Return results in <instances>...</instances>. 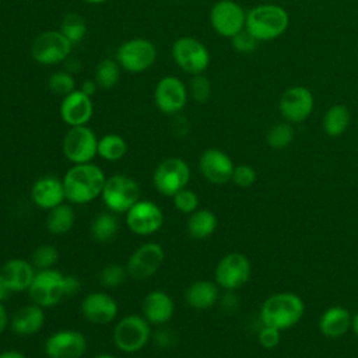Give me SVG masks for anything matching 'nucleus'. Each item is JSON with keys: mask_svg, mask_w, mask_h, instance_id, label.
I'll use <instances>...</instances> for the list:
<instances>
[{"mask_svg": "<svg viewBox=\"0 0 358 358\" xmlns=\"http://www.w3.org/2000/svg\"><path fill=\"white\" fill-rule=\"evenodd\" d=\"M94 358H116V357H113V355H110V354H98V355H95Z\"/></svg>", "mask_w": 358, "mask_h": 358, "instance_id": "53", "label": "nucleus"}, {"mask_svg": "<svg viewBox=\"0 0 358 358\" xmlns=\"http://www.w3.org/2000/svg\"><path fill=\"white\" fill-rule=\"evenodd\" d=\"M257 341L263 348H275L281 341V330L263 324V327L257 333Z\"/></svg>", "mask_w": 358, "mask_h": 358, "instance_id": "43", "label": "nucleus"}, {"mask_svg": "<svg viewBox=\"0 0 358 358\" xmlns=\"http://www.w3.org/2000/svg\"><path fill=\"white\" fill-rule=\"evenodd\" d=\"M71 49L73 43L60 31H45L34 39L31 56L36 63L50 66L66 60Z\"/></svg>", "mask_w": 358, "mask_h": 358, "instance_id": "10", "label": "nucleus"}, {"mask_svg": "<svg viewBox=\"0 0 358 358\" xmlns=\"http://www.w3.org/2000/svg\"><path fill=\"white\" fill-rule=\"evenodd\" d=\"M90 232L92 239L99 243L110 242L119 232V220L112 211L99 213L91 221Z\"/></svg>", "mask_w": 358, "mask_h": 358, "instance_id": "31", "label": "nucleus"}, {"mask_svg": "<svg viewBox=\"0 0 358 358\" xmlns=\"http://www.w3.org/2000/svg\"><path fill=\"white\" fill-rule=\"evenodd\" d=\"M259 41L245 28L231 38V45L238 53H252L259 48Z\"/></svg>", "mask_w": 358, "mask_h": 358, "instance_id": "41", "label": "nucleus"}, {"mask_svg": "<svg viewBox=\"0 0 358 358\" xmlns=\"http://www.w3.org/2000/svg\"><path fill=\"white\" fill-rule=\"evenodd\" d=\"M289 27L288 11L275 3H262L246 11L245 28L259 41L278 39Z\"/></svg>", "mask_w": 358, "mask_h": 358, "instance_id": "2", "label": "nucleus"}, {"mask_svg": "<svg viewBox=\"0 0 358 358\" xmlns=\"http://www.w3.org/2000/svg\"><path fill=\"white\" fill-rule=\"evenodd\" d=\"M63 278L64 274L55 267L38 270L31 287L28 288L31 301L43 309L57 305L62 298H64Z\"/></svg>", "mask_w": 358, "mask_h": 358, "instance_id": "14", "label": "nucleus"}, {"mask_svg": "<svg viewBox=\"0 0 358 358\" xmlns=\"http://www.w3.org/2000/svg\"><path fill=\"white\" fill-rule=\"evenodd\" d=\"M43 351L48 358H81L87 351V338L78 330H59L46 338Z\"/></svg>", "mask_w": 358, "mask_h": 358, "instance_id": "17", "label": "nucleus"}, {"mask_svg": "<svg viewBox=\"0 0 358 358\" xmlns=\"http://www.w3.org/2000/svg\"><path fill=\"white\" fill-rule=\"evenodd\" d=\"M256 178H257V173H256V171L250 165L239 164V165H235L231 180L238 187L246 189V187H250L256 182Z\"/></svg>", "mask_w": 358, "mask_h": 358, "instance_id": "42", "label": "nucleus"}, {"mask_svg": "<svg viewBox=\"0 0 358 358\" xmlns=\"http://www.w3.org/2000/svg\"><path fill=\"white\" fill-rule=\"evenodd\" d=\"M210 24L222 38L231 39L245 29L246 11L235 0H218L210 10Z\"/></svg>", "mask_w": 358, "mask_h": 358, "instance_id": "11", "label": "nucleus"}, {"mask_svg": "<svg viewBox=\"0 0 358 358\" xmlns=\"http://www.w3.org/2000/svg\"><path fill=\"white\" fill-rule=\"evenodd\" d=\"M175 313V303L172 298L161 291L155 289L148 292L143 299V316L150 324L164 326L171 322Z\"/></svg>", "mask_w": 358, "mask_h": 358, "instance_id": "24", "label": "nucleus"}, {"mask_svg": "<svg viewBox=\"0 0 358 358\" xmlns=\"http://www.w3.org/2000/svg\"><path fill=\"white\" fill-rule=\"evenodd\" d=\"M126 224L133 234L148 236L161 229L164 213L154 201L140 199L126 211Z\"/></svg>", "mask_w": 358, "mask_h": 358, "instance_id": "15", "label": "nucleus"}, {"mask_svg": "<svg viewBox=\"0 0 358 358\" xmlns=\"http://www.w3.org/2000/svg\"><path fill=\"white\" fill-rule=\"evenodd\" d=\"M185 299L189 306L197 310H206L213 308L220 299V287L215 281L199 280L192 282L186 292Z\"/></svg>", "mask_w": 358, "mask_h": 358, "instance_id": "26", "label": "nucleus"}, {"mask_svg": "<svg viewBox=\"0 0 358 358\" xmlns=\"http://www.w3.org/2000/svg\"><path fill=\"white\" fill-rule=\"evenodd\" d=\"M45 324V312L36 303L21 306L10 317V329L18 336H34Z\"/></svg>", "mask_w": 358, "mask_h": 358, "instance_id": "25", "label": "nucleus"}, {"mask_svg": "<svg viewBox=\"0 0 358 358\" xmlns=\"http://www.w3.org/2000/svg\"><path fill=\"white\" fill-rule=\"evenodd\" d=\"M175 63L187 74H201L210 64V53L203 42L192 36H182L172 45Z\"/></svg>", "mask_w": 358, "mask_h": 358, "instance_id": "12", "label": "nucleus"}, {"mask_svg": "<svg viewBox=\"0 0 358 358\" xmlns=\"http://www.w3.org/2000/svg\"><path fill=\"white\" fill-rule=\"evenodd\" d=\"M252 266L249 259L241 252H229L218 262L214 278L220 288L235 291L242 288L250 278Z\"/></svg>", "mask_w": 358, "mask_h": 358, "instance_id": "8", "label": "nucleus"}, {"mask_svg": "<svg viewBox=\"0 0 358 358\" xmlns=\"http://www.w3.org/2000/svg\"><path fill=\"white\" fill-rule=\"evenodd\" d=\"M81 289V282L76 275L71 274H64L63 278V292L64 296H70V295H76L78 294Z\"/></svg>", "mask_w": 358, "mask_h": 358, "instance_id": "45", "label": "nucleus"}, {"mask_svg": "<svg viewBox=\"0 0 358 358\" xmlns=\"http://www.w3.org/2000/svg\"><path fill=\"white\" fill-rule=\"evenodd\" d=\"M106 176L92 164H74L63 176L66 200L73 204H87L101 197Z\"/></svg>", "mask_w": 358, "mask_h": 358, "instance_id": "1", "label": "nucleus"}, {"mask_svg": "<svg viewBox=\"0 0 358 358\" xmlns=\"http://www.w3.org/2000/svg\"><path fill=\"white\" fill-rule=\"evenodd\" d=\"M127 152L126 140L115 133H109L98 138V155L109 162L122 159Z\"/></svg>", "mask_w": 358, "mask_h": 358, "instance_id": "32", "label": "nucleus"}, {"mask_svg": "<svg viewBox=\"0 0 358 358\" xmlns=\"http://www.w3.org/2000/svg\"><path fill=\"white\" fill-rule=\"evenodd\" d=\"M295 137L294 124L282 120L271 124L266 133V143L273 150H284L287 148Z\"/></svg>", "mask_w": 358, "mask_h": 358, "instance_id": "33", "label": "nucleus"}, {"mask_svg": "<svg viewBox=\"0 0 358 358\" xmlns=\"http://www.w3.org/2000/svg\"><path fill=\"white\" fill-rule=\"evenodd\" d=\"M351 123V112L344 103L331 105L323 115L322 127L329 137H338L347 131Z\"/></svg>", "mask_w": 358, "mask_h": 358, "instance_id": "28", "label": "nucleus"}, {"mask_svg": "<svg viewBox=\"0 0 358 358\" xmlns=\"http://www.w3.org/2000/svg\"><path fill=\"white\" fill-rule=\"evenodd\" d=\"M157 59L155 45L144 38H134L123 42L116 50L119 66L133 74L148 70Z\"/></svg>", "mask_w": 358, "mask_h": 358, "instance_id": "7", "label": "nucleus"}, {"mask_svg": "<svg viewBox=\"0 0 358 358\" xmlns=\"http://www.w3.org/2000/svg\"><path fill=\"white\" fill-rule=\"evenodd\" d=\"M94 113L91 96L85 95L81 90H74L63 96L60 103V116L70 127L87 124Z\"/></svg>", "mask_w": 358, "mask_h": 358, "instance_id": "22", "label": "nucleus"}, {"mask_svg": "<svg viewBox=\"0 0 358 358\" xmlns=\"http://www.w3.org/2000/svg\"><path fill=\"white\" fill-rule=\"evenodd\" d=\"M76 222V213L71 204L62 203L48 211L46 215V229L53 235L67 234Z\"/></svg>", "mask_w": 358, "mask_h": 358, "instance_id": "30", "label": "nucleus"}, {"mask_svg": "<svg viewBox=\"0 0 358 358\" xmlns=\"http://www.w3.org/2000/svg\"><path fill=\"white\" fill-rule=\"evenodd\" d=\"M67 59H69V57H67ZM66 67H67V71H77L78 67H80V63H78L76 59H73V60L69 59Z\"/></svg>", "mask_w": 358, "mask_h": 358, "instance_id": "50", "label": "nucleus"}, {"mask_svg": "<svg viewBox=\"0 0 358 358\" xmlns=\"http://www.w3.org/2000/svg\"><path fill=\"white\" fill-rule=\"evenodd\" d=\"M32 203L42 210L49 211L50 208L66 201V192L63 179L53 175H45L36 179L31 187Z\"/></svg>", "mask_w": 358, "mask_h": 358, "instance_id": "21", "label": "nucleus"}, {"mask_svg": "<svg viewBox=\"0 0 358 358\" xmlns=\"http://www.w3.org/2000/svg\"><path fill=\"white\" fill-rule=\"evenodd\" d=\"M315 108L313 92L305 85H291L280 95L278 112L291 124L305 122Z\"/></svg>", "mask_w": 358, "mask_h": 358, "instance_id": "9", "label": "nucleus"}, {"mask_svg": "<svg viewBox=\"0 0 358 358\" xmlns=\"http://www.w3.org/2000/svg\"><path fill=\"white\" fill-rule=\"evenodd\" d=\"M173 206L183 214H192L199 208V196L196 192L185 187L172 196Z\"/></svg>", "mask_w": 358, "mask_h": 358, "instance_id": "40", "label": "nucleus"}, {"mask_svg": "<svg viewBox=\"0 0 358 358\" xmlns=\"http://www.w3.org/2000/svg\"><path fill=\"white\" fill-rule=\"evenodd\" d=\"M165 253L161 245L147 242L140 245L129 257L126 268L130 277L136 280H145L154 275L162 266Z\"/></svg>", "mask_w": 358, "mask_h": 358, "instance_id": "16", "label": "nucleus"}, {"mask_svg": "<svg viewBox=\"0 0 358 358\" xmlns=\"http://www.w3.org/2000/svg\"><path fill=\"white\" fill-rule=\"evenodd\" d=\"M96 88H98V84L95 83V80H85L81 83V87H80V90L88 96L94 95L96 92Z\"/></svg>", "mask_w": 358, "mask_h": 358, "instance_id": "46", "label": "nucleus"}, {"mask_svg": "<svg viewBox=\"0 0 358 358\" xmlns=\"http://www.w3.org/2000/svg\"><path fill=\"white\" fill-rule=\"evenodd\" d=\"M84 3H88V4H102V3H106L109 0H83Z\"/></svg>", "mask_w": 358, "mask_h": 358, "instance_id": "52", "label": "nucleus"}, {"mask_svg": "<svg viewBox=\"0 0 358 358\" xmlns=\"http://www.w3.org/2000/svg\"><path fill=\"white\" fill-rule=\"evenodd\" d=\"M10 326V316L3 305V302H0V334Z\"/></svg>", "mask_w": 358, "mask_h": 358, "instance_id": "47", "label": "nucleus"}, {"mask_svg": "<svg viewBox=\"0 0 358 358\" xmlns=\"http://www.w3.org/2000/svg\"><path fill=\"white\" fill-rule=\"evenodd\" d=\"M199 168L201 175L210 183L224 185L231 180L235 165L225 151L220 148H207L200 155Z\"/></svg>", "mask_w": 358, "mask_h": 358, "instance_id": "19", "label": "nucleus"}, {"mask_svg": "<svg viewBox=\"0 0 358 358\" xmlns=\"http://www.w3.org/2000/svg\"><path fill=\"white\" fill-rule=\"evenodd\" d=\"M62 148L64 157L73 165L87 164L98 155V137L85 124L74 126L66 133Z\"/></svg>", "mask_w": 358, "mask_h": 358, "instance_id": "13", "label": "nucleus"}, {"mask_svg": "<svg viewBox=\"0 0 358 358\" xmlns=\"http://www.w3.org/2000/svg\"><path fill=\"white\" fill-rule=\"evenodd\" d=\"M11 294V289L7 287V284L4 282V280L0 277V302H4L8 299Z\"/></svg>", "mask_w": 358, "mask_h": 358, "instance_id": "48", "label": "nucleus"}, {"mask_svg": "<svg viewBox=\"0 0 358 358\" xmlns=\"http://www.w3.org/2000/svg\"><path fill=\"white\" fill-rule=\"evenodd\" d=\"M152 338L155 341L157 345L159 347H172L176 341V337L175 334L172 333L171 329H158L154 334H152Z\"/></svg>", "mask_w": 358, "mask_h": 358, "instance_id": "44", "label": "nucleus"}, {"mask_svg": "<svg viewBox=\"0 0 358 358\" xmlns=\"http://www.w3.org/2000/svg\"><path fill=\"white\" fill-rule=\"evenodd\" d=\"M117 302L106 292H90L81 301L83 316L94 324H108L117 316Z\"/></svg>", "mask_w": 358, "mask_h": 358, "instance_id": "20", "label": "nucleus"}, {"mask_svg": "<svg viewBox=\"0 0 358 358\" xmlns=\"http://www.w3.org/2000/svg\"><path fill=\"white\" fill-rule=\"evenodd\" d=\"M60 32L74 45L83 41L87 34L85 18L77 13H69L63 17L60 24Z\"/></svg>", "mask_w": 358, "mask_h": 358, "instance_id": "35", "label": "nucleus"}, {"mask_svg": "<svg viewBox=\"0 0 358 358\" xmlns=\"http://www.w3.org/2000/svg\"><path fill=\"white\" fill-rule=\"evenodd\" d=\"M120 77V66L116 60L103 59L95 67V83L102 90L113 88Z\"/></svg>", "mask_w": 358, "mask_h": 358, "instance_id": "34", "label": "nucleus"}, {"mask_svg": "<svg viewBox=\"0 0 358 358\" xmlns=\"http://www.w3.org/2000/svg\"><path fill=\"white\" fill-rule=\"evenodd\" d=\"M31 262L36 270L53 268L55 264L59 262V250L55 245H50V243L39 245L34 250Z\"/></svg>", "mask_w": 358, "mask_h": 358, "instance_id": "36", "label": "nucleus"}, {"mask_svg": "<svg viewBox=\"0 0 358 358\" xmlns=\"http://www.w3.org/2000/svg\"><path fill=\"white\" fill-rule=\"evenodd\" d=\"M152 333L148 320L140 315H127L122 317L113 329L112 340L115 347L127 354H133L145 347Z\"/></svg>", "mask_w": 358, "mask_h": 358, "instance_id": "5", "label": "nucleus"}, {"mask_svg": "<svg viewBox=\"0 0 358 358\" xmlns=\"http://www.w3.org/2000/svg\"><path fill=\"white\" fill-rule=\"evenodd\" d=\"M140 185L124 173H116L106 178L101 199L106 208L115 214H126V211L140 200Z\"/></svg>", "mask_w": 358, "mask_h": 358, "instance_id": "4", "label": "nucleus"}, {"mask_svg": "<svg viewBox=\"0 0 358 358\" xmlns=\"http://www.w3.org/2000/svg\"><path fill=\"white\" fill-rule=\"evenodd\" d=\"M187 92L194 102L204 103L211 96V83L203 73L194 74L189 81Z\"/></svg>", "mask_w": 358, "mask_h": 358, "instance_id": "37", "label": "nucleus"}, {"mask_svg": "<svg viewBox=\"0 0 358 358\" xmlns=\"http://www.w3.org/2000/svg\"><path fill=\"white\" fill-rule=\"evenodd\" d=\"M127 275H129L127 268L119 264H108L101 270L99 281L106 288H115L122 285Z\"/></svg>", "mask_w": 358, "mask_h": 358, "instance_id": "39", "label": "nucleus"}, {"mask_svg": "<svg viewBox=\"0 0 358 358\" xmlns=\"http://www.w3.org/2000/svg\"><path fill=\"white\" fill-rule=\"evenodd\" d=\"M187 94V88L180 78L166 76L157 83L154 90V101L162 113L175 115L185 108Z\"/></svg>", "mask_w": 358, "mask_h": 358, "instance_id": "18", "label": "nucleus"}, {"mask_svg": "<svg viewBox=\"0 0 358 358\" xmlns=\"http://www.w3.org/2000/svg\"><path fill=\"white\" fill-rule=\"evenodd\" d=\"M352 330H354V333H355V336L358 337V312L352 316V327H351Z\"/></svg>", "mask_w": 358, "mask_h": 358, "instance_id": "51", "label": "nucleus"}, {"mask_svg": "<svg viewBox=\"0 0 358 358\" xmlns=\"http://www.w3.org/2000/svg\"><path fill=\"white\" fill-rule=\"evenodd\" d=\"M305 303L294 292H277L270 295L260 308V319L266 326L285 330L295 326L303 316Z\"/></svg>", "mask_w": 358, "mask_h": 358, "instance_id": "3", "label": "nucleus"}, {"mask_svg": "<svg viewBox=\"0 0 358 358\" xmlns=\"http://www.w3.org/2000/svg\"><path fill=\"white\" fill-rule=\"evenodd\" d=\"M190 180V168L187 162L179 157H169L161 161L154 173L152 183L158 193L172 197L185 189Z\"/></svg>", "mask_w": 358, "mask_h": 358, "instance_id": "6", "label": "nucleus"}, {"mask_svg": "<svg viewBox=\"0 0 358 358\" xmlns=\"http://www.w3.org/2000/svg\"><path fill=\"white\" fill-rule=\"evenodd\" d=\"M352 327V316L344 306L327 308L319 320V330L329 338L344 336Z\"/></svg>", "mask_w": 358, "mask_h": 358, "instance_id": "27", "label": "nucleus"}, {"mask_svg": "<svg viewBox=\"0 0 358 358\" xmlns=\"http://www.w3.org/2000/svg\"><path fill=\"white\" fill-rule=\"evenodd\" d=\"M36 268L32 262L25 259H10L0 267V277L4 280L11 292L28 291L31 287Z\"/></svg>", "mask_w": 358, "mask_h": 358, "instance_id": "23", "label": "nucleus"}, {"mask_svg": "<svg viewBox=\"0 0 358 358\" xmlns=\"http://www.w3.org/2000/svg\"><path fill=\"white\" fill-rule=\"evenodd\" d=\"M49 90L60 96H66L73 92L76 88V83L73 76L69 71H56L49 77L48 81Z\"/></svg>", "mask_w": 358, "mask_h": 358, "instance_id": "38", "label": "nucleus"}, {"mask_svg": "<svg viewBox=\"0 0 358 358\" xmlns=\"http://www.w3.org/2000/svg\"><path fill=\"white\" fill-rule=\"evenodd\" d=\"M218 221L213 211L206 208H197L192 213L186 222L187 234L194 239H206L211 236L217 229Z\"/></svg>", "mask_w": 358, "mask_h": 358, "instance_id": "29", "label": "nucleus"}, {"mask_svg": "<svg viewBox=\"0 0 358 358\" xmlns=\"http://www.w3.org/2000/svg\"><path fill=\"white\" fill-rule=\"evenodd\" d=\"M0 358H27L25 354L17 350H6L0 352Z\"/></svg>", "mask_w": 358, "mask_h": 358, "instance_id": "49", "label": "nucleus"}]
</instances>
